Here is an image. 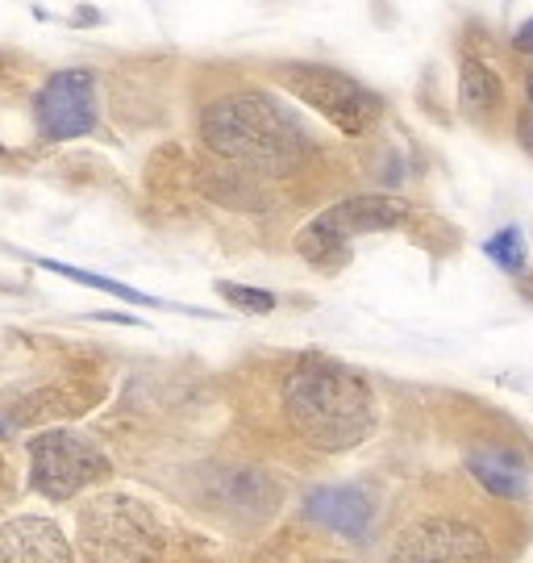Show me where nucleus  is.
Here are the masks:
<instances>
[{"mask_svg":"<svg viewBox=\"0 0 533 563\" xmlns=\"http://www.w3.org/2000/svg\"><path fill=\"white\" fill-rule=\"evenodd\" d=\"M0 563H71V543L46 518H13L0 526Z\"/></svg>","mask_w":533,"mask_h":563,"instance_id":"nucleus-8","label":"nucleus"},{"mask_svg":"<svg viewBox=\"0 0 533 563\" xmlns=\"http://www.w3.org/2000/svg\"><path fill=\"white\" fill-rule=\"evenodd\" d=\"M467 472L492 497H504V501H513V497L525 493V463L517 460L513 451H471L467 455Z\"/></svg>","mask_w":533,"mask_h":563,"instance_id":"nucleus-11","label":"nucleus"},{"mask_svg":"<svg viewBox=\"0 0 533 563\" xmlns=\"http://www.w3.org/2000/svg\"><path fill=\"white\" fill-rule=\"evenodd\" d=\"M337 563H346V560H337Z\"/></svg>","mask_w":533,"mask_h":563,"instance_id":"nucleus-17","label":"nucleus"},{"mask_svg":"<svg viewBox=\"0 0 533 563\" xmlns=\"http://www.w3.org/2000/svg\"><path fill=\"white\" fill-rule=\"evenodd\" d=\"M388 563H496V551L471 518L434 514L396 539Z\"/></svg>","mask_w":533,"mask_h":563,"instance_id":"nucleus-6","label":"nucleus"},{"mask_svg":"<svg viewBox=\"0 0 533 563\" xmlns=\"http://www.w3.org/2000/svg\"><path fill=\"white\" fill-rule=\"evenodd\" d=\"M371 497L355 484H334V488H317L304 497V518L325 530H337L342 539H363L371 526Z\"/></svg>","mask_w":533,"mask_h":563,"instance_id":"nucleus-9","label":"nucleus"},{"mask_svg":"<svg viewBox=\"0 0 533 563\" xmlns=\"http://www.w3.org/2000/svg\"><path fill=\"white\" fill-rule=\"evenodd\" d=\"M484 251H488V260H492L496 267H504V272H513V276L525 267V234H521L517 225H504L500 234H492Z\"/></svg>","mask_w":533,"mask_h":563,"instance_id":"nucleus-12","label":"nucleus"},{"mask_svg":"<svg viewBox=\"0 0 533 563\" xmlns=\"http://www.w3.org/2000/svg\"><path fill=\"white\" fill-rule=\"evenodd\" d=\"M200 142L218 159L258 172H284L304 155L309 134L292 118V109L271 101L267 92H230L200 113Z\"/></svg>","mask_w":533,"mask_h":563,"instance_id":"nucleus-2","label":"nucleus"},{"mask_svg":"<svg viewBox=\"0 0 533 563\" xmlns=\"http://www.w3.org/2000/svg\"><path fill=\"white\" fill-rule=\"evenodd\" d=\"M34 118H38V130L51 142L92 134V125H97V84H92V76L84 67L55 71L42 84L38 101H34Z\"/></svg>","mask_w":533,"mask_h":563,"instance_id":"nucleus-7","label":"nucleus"},{"mask_svg":"<svg viewBox=\"0 0 533 563\" xmlns=\"http://www.w3.org/2000/svg\"><path fill=\"white\" fill-rule=\"evenodd\" d=\"M42 267H51V272H59V276H71V280L88 284V288H104V292H113V297H121V301H138V305H155L151 297H142V292H134V288H125V284L118 280H104V276H92V272H79V267H67V263H42Z\"/></svg>","mask_w":533,"mask_h":563,"instance_id":"nucleus-13","label":"nucleus"},{"mask_svg":"<svg viewBox=\"0 0 533 563\" xmlns=\"http://www.w3.org/2000/svg\"><path fill=\"white\" fill-rule=\"evenodd\" d=\"M109 476V455L71 430H46L30 443V484L51 501H71Z\"/></svg>","mask_w":533,"mask_h":563,"instance_id":"nucleus-5","label":"nucleus"},{"mask_svg":"<svg viewBox=\"0 0 533 563\" xmlns=\"http://www.w3.org/2000/svg\"><path fill=\"white\" fill-rule=\"evenodd\" d=\"M404 222H409V201L388 197V192H358V197H346V201L330 205L325 213H317L297 234V251L317 272H337L351 255L355 239L384 234Z\"/></svg>","mask_w":533,"mask_h":563,"instance_id":"nucleus-3","label":"nucleus"},{"mask_svg":"<svg viewBox=\"0 0 533 563\" xmlns=\"http://www.w3.org/2000/svg\"><path fill=\"white\" fill-rule=\"evenodd\" d=\"M517 51H521V55H533V21L517 34Z\"/></svg>","mask_w":533,"mask_h":563,"instance_id":"nucleus-16","label":"nucleus"},{"mask_svg":"<svg viewBox=\"0 0 533 563\" xmlns=\"http://www.w3.org/2000/svg\"><path fill=\"white\" fill-rule=\"evenodd\" d=\"M218 292L230 305H237L242 313H271V309H276V292H263V288H246V284L221 280Z\"/></svg>","mask_w":533,"mask_h":563,"instance_id":"nucleus-14","label":"nucleus"},{"mask_svg":"<svg viewBox=\"0 0 533 563\" xmlns=\"http://www.w3.org/2000/svg\"><path fill=\"white\" fill-rule=\"evenodd\" d=\"M284 422L313 451H351L376 426V393L355 367L334 360L297 363L279 388Z\"/></svg>","mask_w":533,"mask_h":563,"instance_id":"nucleus-1","label":"nucleus"},{"mask_svg":"<svg viewBox=\"0 0 533 563\" xmlns=\"http://www.w3.org/2000/svg\"><path fill=\"white\" fill-rule=\"evenodd\" d=\"M521 142L533 151V97H530V104H525V113H521Z\"/></svg>","mask_w":533,"mask_h":563,"instance_id":"nucleus-15","label":"nucleus"},{"mask_svg":"<svg viewBox=\"0 0 533 563\" xmlns=\"http://www.w3.org/2000/svg\"><path fill=\"white\" fill-rule=\"evenodd\" d=\"M276 80L279 88H288L300 104L321 113L346 139L371 134L379 118H384V101L367 84H358L355 76L325 67V63H284L276 71Z\"/></svg>","mask_w":533,"mask_h":563,"instance_id":"nucleus-4","label":"nucleus"},{"mask_svg":"<svg viewBox=\"0 0 533 563\" xmlns=\"http://www.w3.org/2000/svg\"><path fill=\"white\" fill-rule=\"evenodd\" d=\"M500 104H504V80L479 55H467L458 67V109L471 121H488L500 113Z\"/></svg>","mask_w":533,"mask_h":563,"instance_id":"nucleus-10","label":"nucleus"}]
</instances>
